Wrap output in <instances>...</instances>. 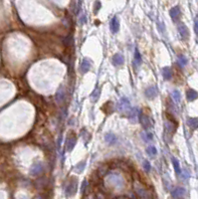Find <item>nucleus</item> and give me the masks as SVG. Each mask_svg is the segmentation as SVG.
<instances>
[{
	"label": "nucleus",
	"mask_w": 198,
	"mask_h": 199,
	"mask_svg": "<svg viewBox=\"0 0 198 199\" xmlns=\"http://www.w3.org/2000/svg\"><path fill=\"white\" fill-rule=\"evenodd\" d=\"M118 110L121 112H124V114L129 115V112H131V104H129V101L127 98H122L119 100V102L118 103Z\"/></svg>",
	"instance_id": "f257e3e1"
},
{
	"label": "nucleus",
	"mask_w": 198,
	"mask_h": 199,
	"mask_svg": "<svg viewBox=\"0 0 198 199\" xmlns=\"http://www.w3.org/2000/svg\"><path fill=\"white\" fill-rule=\"evenodd\" d=\"M77 185H78V179L76 177H70L69 182H68V185L66 187L67 195L69 196L74 195L77 191Z\"/></svg>",
	"instance_id": "f03ea898"
},
{
	"label": "nucleus",
	"mask_w": 198,
	"mask_h": 199,
	"mask_svg": "<svg viewBox=\"0 0 198 199\" xmlns=\"http://www.w3.org/2000/svg\"><path fill=\"white\" fill-rule=\"evenodd\" d=\"M139 122L142 124V125L144 129H149V127H152V119H150L149 117L147 116V114H144V112H139Z\"/></svg>",
	"instance_id": "7ed1b4c3"
},
{
	"label": "nucleus",
	"mask_w": 198,
	"mask_h": 199,
	"mask_svg": "<svg viewBox=\"0 0 198 199\" xmlns=\"http://www.w3.org/2000/svg\"><path fill=\"white\" fill-rule=\"evenodd\" d=\"M178 32L183 40H187L189 38V30L186 27V25H184L183 23H179L178 24Z\"/></svg>",
	"instance_id": "20e7f679"
},
{
	"label": "nucleus",
	"mask_w": 198,
	"mask_h": 199,
	"mask_svg": "<svg viewBox=\"0 0 198 199\" xmlns=\"http://www.w3.org/2000/svg\"><path fill=\"white\" fill-rule=\"evenodd\" d=\"M171 194H172V197L175 198V199H182L185 196V189L182 187H176L175 189L172 190V192H171Z\"/></svg>",
	"instance_id": "39448f33"
},
{
	"label": "nucleus",
	"mask_w": 198,
	"mask_h": 199,
	"mask_svg": "<svg viewBox=\"0 0 198 199\" xmlns=\"http://www.w3.org/2000/svg\"><path fill=\"white\" fill-rule=\"evenodd\" d=\"M43 171V164L41 162L34 163L30 168V173L32 175H38Z\"/></svg>",
	"instance_id": "423d86ee"
},
{
	"label": "nucleus",
	"mask_w": 198,
	"mask_h": 199,
	"mask_svg": "<svg viewBox=\"0 0 198 199\" xmlns=\"http://www.w3.org/2000/svg\"><path fill=\"white\" fill-rule=\"evenodd\" d=\"M169 14H170L171 19H172V20L174 21V22H176V21L179 19L180 15H181L180 8H179L178 6L173 7V8H171V9H170V11H169Z\"/></svg>",
	"instance_id": "0eeeda50"
},
{
	"label": "nucleus",
	"mask_w": 198,
	"mask_h": 199,
	"mask_svg": "<svg viewBox=\"0 0 198 199\" xmlns=\"http://www.w3.org/2000/svg\"><path fill=\"white\" fill-rule=\"evenodd\" d=\"M77 138L75 135H68L67 138V142H66V148L68 151H71L74 148L75 145H76Z\"/></svg>",
	"instance_id": "6e6552de"
},
{
	"label": "nucleus",
	"mask_w": 198,
	"mask_h": 199,
	"mask_svg": "<svg viewBox=\"0 0 198 199\" xmlns=\"http://www.w3.org/2000/svg\"><path fill=\"white\" fill-rule=\"evenodd\" d=\"M145 96L148 99H154L158 94V90L156 87H148L147 90H145Z\"/></svg>",
	"instance_id": "1a4fd4ad"
},
{
	"label": "nucleus",
	"mask_w": 198,
	"mask_h": 199,
	"mask_svg": "<svg viewBox=\"0 0 198 199\" xmlns=\"http://www.w3.org/2000/svg\"><path fill=\"white\" fill-rule=\"evenodd\" d=\"M110 28L113 33H117L119 30V21L118 17H114L110 23Z\"/></svg>",
	"instance_id": "9d476101"
},
{
	"label": "nucleus",
	"mask_w": 198,
	"mask_h": 199,
	"mask_svg": "<svg viewBox=\"0 0 198 199\" xmlns=\"http://www.w3.org/2000/svg\"><path fill=\"white\" fill-rule=\"evenodd\" d=\"M124 58L121 54H116L113 57V63L116 66H121V65L124 64Z\"/></svg>",
	"instance_id": "9b49d317"
},
{
	"label": "nucleus",
	"mask_w": 198,
	"mask_h": 199,
	"mask_svg": "<svg viewBox=\"0 0 198 199\" xmlns=\"http://www.w3.org/2000/svg\"><path fill=\"white\" fill-rule=\"evenodd\" d=\"M186 98L189 102H192V101H194V100H196L198 98V93L195 90L189 89L186 93Z\"/></svg>",
	"instance_id": "f8f14e48"
},
{
	"label": "nucleus",
	"mask_w": 198,
	"mask_h": 199,
	"mask_svg": "<svg viewBox=\"0 0 198 199\" xmlns=\"http://www.w3.org/2000/svg\"><path fill=\"white\" fill-rule=\"evenodd\" d=\"M187 125H188V127L192 130L198 129V119L197 117H189V119L187 120Z\"/></svg>",
	"instance_id": "ddd939ff"
},
{
	"label": "nucleus",
	"mask_w": 198,
	"mask_h": 199,
	"mask_svg": "<svg viewBox=\"0 0 198 199\" xmlns=\"http://www.w3.org/2000/svg\"><path fill=\"white\" fill-rule=\"evenodd\" d=\"M91 68V62L90 60L88 59H84L82 62V64H81V71H82L83 73H87L89 70H90Z\"/></svg>",
	"instance_id": "4468645a"
},
{
	"label": "nucleus",
	"mask_w": 198,
	"mask_h": 199,
	"mask_svg": "<svg viewBox=\"0 0 198 199\" xmlns=\"http://www.w3.org/2000/svg\"><path fill=\"white\" fill-rule=\"evenodd\" d=\"M139 116V112L137 111V109H132L131 110V112H129V115H127V117H129V120H132V122H137V117Z\"/></svg>",
	"instance_id": "2eb2a0df"
},
{
	"label": "nucleus",
	"mask_w": 198,
	"mask_h": 199,
	"mask_svg": "<svg viewBox=\"0 0 198 199\" xmlns=\"http://www.w3.org/2000/svg\"><path fill=\"white\" fill-rule=\"evenodd\" d=\"M162 76L165 80H170L172 77V71L169 67H164L162 69Z\"/></svg>",
	"instance_id": "dca6fc26"
},
{
	"label": "nucleus",
	"mask_w": 198,
	"mask_h": 199,
	"mask_svg": "<svg viewBox=\"0 0 198 199\" xmlns=\"http://www.w3.org/2000/svg\"><path fill=\"white\" fill-rule=\"evenodd\" d=\"M105 140L107 142L110 143V145H114V143L117 142V137L114 135H113V133H107Z\"/></svg>",
	"instance_id": "f3484780"
},
{
	"label": "nucleus",
	"mask_w": 198,
	"mask_h": 199,
	"mask_svg": "<svg viewBox=\"0 0 198 199\" xmlns=\"http://www.w3.org/2000/svg\"><path fill=\"white\" fill-rule=\"evenodd\" d=\"M64 98H65V92L63 89H60L56 94V101L61 104V103H63Z\"/></svg>",
	"instance_id": "a211bd4d"
},
{
	"label": "nucleus",
	"mask_w": 198,
	"mask_h": 199,
	"mask_svg": "<svg viewBox=\"0 0 198 199\" xmlns=\"http://www.w3.org/2000/svg\"><path fill=\"white\" fill-rule=\"evenodd\" d=\"M100 95H101V89L97 88L92 93V96H91V100L93 101V103H96V102L98 101V99L100 98Z\"/></svg>",
	"instance_id": "6ab92c4d"
},
{
	"label": "nucleus",
	"mask_w": 198,
	"mask_h": 199,
	"mask_svg": "<svg viewBox=\"0 0 198 199\" xmlns=\"http://www.w3.org/2000/svg\"><path fill=\"white\" fill-rule=\"evenodd\" d=\"M172 164H173V167H174V170H175V172L177 174H180L181 173V169H180V165H179V162L177 160L176 158H172Z\"/></svg>",
	"instance_id": "aec40b11"
},
{
	"label": "nucleus",
	"mask_w": 198,
	"mask_h": 199,
	"mask_svg": "<svg viewBox=\"0 0 198 199\" xmlns=\"http://www.w3.org/2000/svg\"><path fill=\"white\" fill-rule=\"evenodd\" d=\"M177 63H178L179 66H180V67L186 66V64H187V59H186V57H185V56H183V55H180V56L178 57Z\"/></svg>",
	"instance_id": "412c9836"
},
{
	"label": "nucleus",
	"mask_w": 198,
	"mask_h": 199,
	"mask_svg": "<svg viewBox=\"0 0 198 199\" xmlns=\"http://www.w3.org/2000/svg\"><path fill=\"white\" fill-rule=\"evenodd\" d=\"M85 165H86V162L84 160L79 162V163H78L77 165H76V167H75V170L77 171V173H80V172H82L83 169L85 168Z\"/></svg>",
	"instance_id": "4be33fe9"
},
{
	"label": "nucleus",
	"mask_w": 198,
	"mask_h": 199,
	"mask_svg": "<svg viewBox=\"0 0 198 199\" xmlns=\"http://www.w3.org/2000/svg\"><path fill=\"white\" fill-rule=\"evenodd\" d=\"M172 98H173L174 101H175V103H179V102H180L181 96H180V93H179V91L174 90L172 92Z\"/></svg>",
	"instance_id": "5701e85b"
},
{
	"label": "nucleus",
	"mask_w": 198,
	"mask_h": 199,
	"mask_svg": "<svg viewBox=\"0 0 198 199\" xmlns=\"http://www.w3.org/2000/svg\"><path fill=\"white\" fill-rule=\"evenodd\" d=\"M134 60H135V62H137V64H139V65L142 63V57H140L139 52L137 51V49H135V51H134Z\"/></svg>",
	"instance_id": "b1692460"
},
{
	"label": "nucleus",
	"mask_w": 198,
	"mask_h": 199,
	"mask_svg": "<svg viewBox=\"0 0 198 199\" xmlns=\"http://www.w3.org/2000/svg\"><path fill=\"white\" fill-rule=\"evenodd\" d=\"M147 153L148 154H152V155H154V154H156V148L154 147V146H148L147 147Z\"/></svg>",
	"instance_id": "393cba45"
},
{
	"label": "nucleus",
	"mask_w": 198,
	"mask_h": 199,
	"mask_svg": "<svg viewBox=\"0 0 198 199\" xmlns=\"http://www.w3.org/2000/svg\"><path fill=\"white\" fill-rule=\"evenodd\" d=\"M143 166H144V169L147 172H148L150 170V163L147 160H145L144 162H143Z\"/></svg>",
	"instance_id": "a878e982"
},
{
	"label": "nucleus",
	"mask_w": 198,
	"mask_h": 199,
	"mask_svg": "<svg viewBox=\"0 0 198 199\" xmlns=\"http://www.w3.org/2000/svg\"><path fill=\"white\" fill-rule=\"evenodd\" d=\"M194 30H195V33L198 34V18H196L194 21Z\"/></svg>",
	"instance_id": "bb28decb"
},
{
	"label": "nucleus",
	"mask_w": 198,
	"mask_h": 199,
	"mask_svg": "<svg viewBox=\"0 0 198 199\" xmlns=\"http://www.w3.org/2000/svg\"><path fill=\"white\" fill-rule=\"evenodd\" d=\"M86 21H87V18H86V14H83V16L81 17V19H80L81 24H84V23H86Z\"/></svg>",
	"instance_id": "cd10ccee"
},
{
	"label": "nucleus",
	"mask_w": 198,
	"mask_h": 199,
	"mask_svg": "<svg viewBox=\"0 0 198 199\" xmlns=\"http://www.w3.org/2000/svg\"><path fill=\"white\" fill-rule=\"evenodd\" d=\"M95 4H96V12H97L98 10L101 8V6H102V3H101V2L97 1V2H95Z\"/></svg>",
	"instance_id": "c85d7f7f"
}]
</instances>
